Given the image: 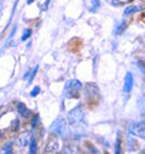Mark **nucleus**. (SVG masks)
I'll list each match as a JSON object with an SVG mask.
<instances>
[{
    "label": "nucleus",
    "mask_w": 145,
    "mask_h": 154,
    "mask_svg": "<svg viewBox=\"0 0 145 154\" xmlns=\"http://www.w3.org/2000/svg\"><path fill=\"white\" fill-rule=\"evenodd\" d=\"M85 95H86V98L88 101H96V102H98V100H99V90H98V88L94 84H91L90 83V84L86 85Z\"/></svg>",
    "instance_id": "f257e3e1"
},
{
    "label": "nucleus",
    "mask_w": 145,
    "mask_h": 154,
    "mask_svg": "<svg viewBox=\"0 0 145 154\" xmlns=\"http://www.w3.org/2000/svg\"><path fill=\"white\" fill-rule=\"evenodd\" d=\"M59 149V141L56 136H51L45 146V152L46 153H56Z\"/></svg>",
    "instance_id": "f03ea898"
},
{
    "label": "nucleus",
    "mask_w": 145,
    "mask_h": 154,
    "mask_svg": "<svg viewBox=\"0 0 145 154\" xmlns=\"http://www.w3.org/2000/svg\"><path fill=\"white\" fill-rule=\"evenodd\" d=\"M129 131H131L133 135L144 138V136H145L144 122H139V123H134V124H132V125L129 126Z\"/></svg>",
    "instance_id": "7ed1b4c3"
},
{
    "label": "nucleus",
    "mask_w": 145,
    "mask_h": 154,
    "mask_svg": "<svg viewBox=\"0 0 145 154\" xmlns=\"http://www.w3.org/2000/svg\"><path fill=\"white\" fill-rule=\"evenodd\" d=\"M81 90H82V84L80 82H78V80H74L71 83L70 88L68 89L69 97H79Z\"/></svg>",
    "instance_id": "20e7f679"
},
{
    "label": "nucleus",
    "mask_w": 145,
    "mask_h": 154,
    "mask_svg": "<svg viewBox=\"0 0 145 154\" xmlns=\"http://www.w3.org/2000/svg\"><path fill=\"white\" fill-rule=\"evenodd\" d=\"M133 88V75L131 73L126 74V78H125V85H123V91L125 92H129Z\"/></svg>",
    "instance_id": "39448f33"
},
{
    "label": "nucleus",
    "mask_w": 145,
    "mask_h": 154,
    "mask_svg": "<svg viewBox=\"0 0 145 154\" xmlns=\"http://www.w3.org/2000/svg\"><path fill=\"white\" fill-rule=\"evenodd\" d=\"M17 110H18V113L22 115V117H24V118H29L31 115V112L23 103H17Z\"/></svg>",
    "instance_id": "423d86ee"
},
{
    "label": "nucleus",
    "mask_w": 145,
    "mask_h": 154,
    "mask_svg": "<svg viewBox=\"0 0 145 154\" xmlns=\"http://www.w3.org/2000/svg\"><path fill=\"white\" fill-rule=\"evenodd\" d=\"M36 152V141L35 140H31V143H30V153H35Z\"/></svg>",
    "instance_id": "0eeeda50"
},
{
    "label": "nucleus",
    "mask_w": 145,
    "mask_h": 154,
    "mask_svg": "<svg viewBox=\"0 0 145 154\" xmlns=\"http://www.w3.org/2000/svg\"><path fill=\"white\" fill-rule=\"evenodd\" d=\"M135 10H138V8H135V6H131V8H127V9H126L125 14H126V15H128V14H132V12H134Z\"/></svg>",
    "instance_id": "6e6552de"
},
{
    "label": "nucleus",
    "mask_w": 145,
    "mask_h": 154,
    "mask_svg": "<svg viewBox=\"0 0 145 154\" xmlns=\"http://www.w3.org/2000/svg\"><path fill=\"white\" fill-rule=\"evenodd\" d=\"M30 35V30L28 29L27 32H25V34H23V36H22V40H25V39H28V36Z\"/></svg>",
    "instance_id": "1a4fd4ad"
},
{
    "label": "nucleus",
    "mask_w": 145,
    "mask_h": 154,
    "mask_svg": "<svg viewBox=\"0 0 145 154\" xmlns=\"http://www.w3.org/2000/svg\"><path fill=\"white\" fill-rule=\"evenodd\" d=\"M39 91H40L39 88H35V90H33V91L30 92V95H31V96H36V95L39 94Z\"/></svg>",
    "instance_id": "9d476101"
},
{
    "label": "nucleus",
    "mask_w": 145,
    "mask_h": 154,
    "mask_svg": "<svg viewBox=\"0 0 145 154\" xmlns=\"http://www.w3.org/2000/svg\"><path fill=\"white\" fill-rule=\"evenodd\" d=\"M38 122H39V117H35V119L33 120V128H35V126H36Z\"/></svg>",
    "instance_id": "9b49d317"
},
{
    "label": "nucleus",
    "mask_w": 145,
    "mask_h": 154,
    "mask_svg": "<svg viewBox=\"0 0 145 154\" xmlns=\"http://www.w3.org/2000/svg\"><path fill=\"white\" fill-rule=\"evenodd\" d=\"M125 27H126V24H122V26L117 29V34H119V33H122V32H123V29H125Z\"/></svg>",
    "instance_id": "f8f14e48"
}]
</instances>
